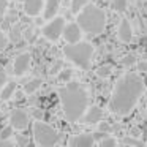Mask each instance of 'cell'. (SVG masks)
<instances>
[{"label":"cell","instance_id":"1","mask_svg":"<svg viewBox=\"0 0 147 147\" xmlns=\"http://www.w3.org/2000/svg\"><path fill=\"white\" fill-rule=\"evenodd\" d=\"M144 93V81L136 73H127L117 81L109 100V109L117 115H127L134 109Z\"/></svg>","mask_w":147,"mask_h":147},{"label":"cell","instance_id":"2","mask_svg":"<svg viewBox=\"0 0 147 147\" xmlns=\"http://www.w3.org/2000/svg\"><path fill=\"white\" fill-rule=\"evenodd\" d=\"M59 98L68 122H78L79 119H82L89 106V93L82 84L68 81L59 89Z\"/></svg>","mask_w":147,"mask_h":147},{"label":"cell","instance_id":"3","mask_svg":"<svg viewBox=\"0 0 147 147\" xmlns=\"http://www.w3.org/2000/svg\"><path fill=\"white\" fill-rule=\"evenodd\" d=\"M78 26L90 36H96L106 29V13L96 5H84L78 13Z\"/></svg>","mask_w":147,"mask_h":147},{"label":"cell","instance_id":"4","mask_svg":"<svg viewBox=\"0 0 147 147\" xmlns=\"http://www.w3.org/2000/svg\"><path fill=\"white\" fill-rule=\"evenodd\" d=\"M63 54L70 62H73L76 67L82 70H89L92 65V57H93V46L86 41H76L70 43L68 46L63 48Z\"/></svg>","mask_w":147,"mask_h":147},{"label":"cell","instance_id":"5","mask_svg":"<svg viewBox=\"0 0 147 147\" xmlns=\"http://www.w3.org/2000/svg\"><path fill=\"white\" fill-rule=\"evenodd\" d=\"M33 138H35V142L43 147L55 146L60 141V134L57 133V130H54L51 125L41 120L33 123Z\"/></svg>","mask_w":147,"mask_h":147},{"label":"cell","instance_id":"6","mask_svg":"<svg viewBox=\"0 0 147 147\" xmlns=\"http://www.w3.org/2000/svg\"><path fill=\"white\" fill-rule=\"evenodd\" d=\"M63 27H65V19L63 18H52V21L48 24V26H45V29H43V35H45V38H48L49 41H57L59 38H60L62 32H63Z\"/></svg>","mask_w":147,"mask_h":147},{"label":"cell","instance_id":"7","mask_svg":"<svg viewBox=\"0 0 147 147\" xmlns=\"http://www.w3.org/2000/svg\"><path fill=\"white\" fill-rule=\"evenodd\" d=\"M10 125L13 130H26L29 127V114L24 109H13L10 114Z\"/></svg>","mask_w":147,"mask_h":147},{"label":"cell","instance_id":"8","mask_svg":"<svg viewBox=\"0 0 147 147\" xmlns=\"http://www.w3.org/2000/svg\"><path fill=\"white\" fill-rule=\"evenodd\" d=\"M30 60H32V57H30L29 52H22V54H19L16 57V60H14V63H13V73L16 74V76H22V74L29 70Z\"/></svg>","mask_w":147,"mask_h":147},{"label":"cell","instance_id":"9","mask_svg":"<svg viewBox=\"0 0 147 147\" xmlns=\"http://www.w3.org/2000/svg\"><path fill=\"white\" fill-rule=\"evenodd\" d=\"M62 35H63V38L67 40L68 43H76L81 40V36H82V30H81V27L78 26V24H68L67 27H63V32H62Z\"/></svg>","mask_w":147,"mask_h":147},{"label":"cell","instance_id":"10","mask_svg":"<svg viewBox=\"0 0 147 147\" xmlns=\"http://www.w3.org/2000/svg\"><path fill=\"white\" fill-rule=\"evenodd\" d=\"M95 144V139L90 133H81V134H76V136L71 138L70 141V146L71 147H90Z\"/></svg>","mask_w":147,"mask_h":147},{"label":"cell","instance_id":"11","mask_svg":"<svg viewBox=\"0 0 147 147\" xmlns=\"http://www.w3.org/2000/svg\"><path fill=\"white\" fill-rule=\"evenodd\" d=\"M117 35H119V40L123 43H130L133 40V29H131V24L128 19H122L117 30Z\"/></svg>","mask_w":147,"mask_h":147},{"label":"cell","instance_id":"12","mask_svg":"<svg viewBox=\"0 0 147 147\" xmlns=\"http://www.w3.org/2000/svg\"><path fill=\"white\" fill-rule=\"evenodd\" d=\"M84 123L86 125H93V123H96V122H100L101 120V117H103V111L98 108V106H92V108H89V109H86V112H84Z\"/></svg>","mask_w":147,"mask_h":147},{"label":"cell","instance_id":"13","mask_svg":"<svg viewBox=\"0 0 147 147\" xmlns=\"http://www.w3.org/2000/svg\"><path fill=\"white\" fill-rule=\"evenodd\" d=\"M43 10V0H24V11L29 16H38Z\"/></svg>","mask_w":147,"mask_h":147},{"label":"cell","instance_id":"14","mask_svg":"<svg viewBox=\"0 0 147 147\" xmlns=\"http://www.w3.org/2000/svg\"><path fill=\"white\" fill-rule=\"evenodd\" d=\"M59 8H60V0H48L45 5V18L52 19L59 13Z\"/></svg>","mask_w":147,"mask_h":147},{"label":"cell","instance_id":"15","mask_svg":"<svg viewBox=\"0 0 147 147\" xmlns=\"http://www.w3.org/2000/svg\"><path fill=\"white\" fill-rule=\"evenodd\" d=\"M14 90H16V82H5V86L0 90V100H3V101L10 100L13 96Z\"/></svg>","mask_w":147,"mask_h":147},{"label":"cell","instance_id":"16","mask_svg":"<svg viewBox=\"0 0 147 147\" xmlns=\"http://www.w3.org/2000/svg\"><path fill=\"white\" fill-rule=\"evenodd\" d=\"M40 87H41V79H32V81H29V82L24 86V93L32 95V93H35Z\"/></svg>","mask_w":147,"mask_h":147},{"label":"cell","instance_id":"17","mask_svg":"<svg viewBox=\"0 0 147 147\" xmlns=\"http://www.w3.org/2000/svg\"><path fill=\"white\" fill-rule=\"evenodd\" d=\"M127 3H128V0H111L112 10L119 11V13H122V11L127 10Z\"/></svg>","mask_w":147,"mask_h":147},{"label":"cell","instance_id":"18","mask_svg":"<svg viewBox=\"0 0 147 147\" xmlns=\"http://www.w3.org/2000/svg\"><path fill=\"white\" fill-rule=\"evenodd\" d=\"M86 3H87V0H71V13L78 14V13H79V10Z\"/></svg>","mask_w":147,"mask_h":147},{"label":"cell","instance_id":"19","mask_svg":"<svg viewBox=\"0 0 147 147\" xmlns=\"http://www.w3.org/2000/svg\"><path fill=\"white\" fill-rule=\"evenodd\" d=\"M111 70H112L111 65H101V67L96 68V74H98L100 78H106V76L111 74Z\"/></svg>","mask_w":147,"mask_h":147},{"label":"cell","instance_id":"20","mask_svg":"<svg viewBox=\"0 0 147 147\" xmlns=\"http://www.w3.org/2000/svg\"><path fill=\"white\" fill-rule=\"evenodd\" d=\"M73 76V71L71 70H63V71H59V81L60 82H68Z\"/></svg>","mask_w":147,"mask_h":147},{"label":"cell","instance_id":"21","mask_svg":"<svg viewBox=\"0 0 147 147\" xmlns=\"http://www.w3.org/2000/svg\"><path fill=\"white\" fill-rule=\"evenodd\" d=\"M100 146L101 147H114V146H117V141H115L114 138L105 136L103 139H100Z\"/></svg>","mask_w":147,"mask_h":147},{"label":"cell","instance_id":"22","mask_svg":"<svg viewBox=\"0 0 147 147\" xmlns=\"http://www.w3.org/2000/svg\"><path fill=\"white\" fill-rule=\"evenodd\" d=\"M123 146H142V141L141 139H134V138H123L122 139Z\"/></svg>","mask_w":147,"mask_h":147},{"label":"cell","instance_id":"23","mask_svg":"<svg viewBox=\"0 0 147 147\" xmlns=\"http://www.w3.org/2000/svg\"><path fill=\"white\" fill-rule=\"evenodd\" d=\"M136 63V59H134V55H125L123 59H122V65H123V67H133V65Z\"/></svg>","mask_w":147,"mask_h":147},{"label":"cell","instance_id":"24","mask_svg":"<svg viewBox=\"0 0 147 147\" xmlns=\"http://www.w3.org/2000/svg\"><path fill=\"white\" fill-rule=\"evenodd\" d=\"M13 136V127H5L3 130L0 131V138H2V139H10V138Z\"/></svg>","mask_w":147,"mask_h":147},{"label":"cell","instance_id":"25","mask_svg":"<svg viewBox=\"0 0 147 147\" xmlns=\"http://www.w3.org/2000/svg\"><path fill=\"white\" fill-rule=\"evenodd\" d=\"M11 40L13 41H19L21 40V27L19 26H14L11 29Z\"/></svg>","mask_w":147,"mask_h":147},{"label":"cell","instance_id":"26","mask_svg":"<svg viewBox=\"0 0 147 147\" xmlns=\"http://www.w3.org/2000/svg\"><path fill=\"white\" fill-rule=\"evenodd\" d=\"M98 131H103V133H109L111 131V125L108 123V122H101L98 127Z\"/></svg>","mask_w":147,"mask_h":147},{"label":"cell","instance_id":"27","mask_svg":"<svg viewBox=\"0 0 147 147\" xmlns=\"http://www.w3.org/2000/svg\"><path fill=\"white\" fill-rule=\"evenodd\" d=\"M5 82H7V73H5L3 68L0 67V90H2V87L5 86Z\"/></svg>","mask_w":147,"mask_h":147},{"label":"cell","instance_id":"28","mask_svg":"<svg viewBox=\"0 0 147 147\" xmlns=\"http://www.w3.org/2000/svg\"><path fill=\"white\" fill-rule=\"evenodd\" d=\"M7 45H8V38L0 32V51H3V49L7 48Z\"/></svg>","mask_w":147,"mask_h":147},{"label":"cell","instance_id":"29","mask_svg":"<svg viewBox=\"0 0 147 147\" xmlns=\"http://www.w3.org/2000/svg\"><path fill=\"white\" fill-rule=\"evenodd\" d=\"M7 7H8V0H0V18L5 14V11H7Z\"/></svg>","mask_w":147,"mask_h":147},{"label":"cell","instance_id":"30","mask_svg":"<svg viewBox=\"0 0 147 147\" xmlns=\"http://www.w3.org/2000/svg\"><path fill=\"white\" fill-rule=\"evenodd\" d=\"M62 65H63V62H62V60H57L54 65H52V70H51V71H52V73H59V70L62 68Z\"/></svg>","mask_w":147,"mask_h":147},{"label":"cell","instance_id":"31","mask_svg":"<svg viewBox=\"0 0 147 147\" xmlns=\"http://www.w3.org/2000/svg\"><path fill=\"white\" fill-rule=\"evenodd\" d=\"M14 144L11 142L10 139H2V138H0V147H13Z\"/></svg>","mask_w":147,"mask_h":147},{"label":"cell","instance_id":"32","mask_svg":"<svg viewBox=\"0 0 147 147\" xmlns=\"http://www.w3.org/2000/svg\"><path fill=\"white\" fill-rule=\"evenodd\" d=\"M14 92H16V90H14ZM13 95H14V93H13ZM14 98H16L18 101H22V100H24V92H16Z\"/></svg>","mask_w":147,"mask_h":147},{"label":"cell","instance_id":"33","mask_svg":"<svg viewBox=\"0 0 147 147\" xmlns=\"http://www.w3.org/2000/svg\"><path fill=\"white\" fill-rule=\"evenodd\" d=\"M139 70L141 71H147V63H146V62H141V63H139Z\"/></svg>","mask_w":147,"mask_h":147},{"label":"cell","instance_id":"34","mask_svg":"<svg viewBox=\"0 0 147 147\" xmlns=\"http://www.w3.org/2000/svg\"><path fill=\"white\" fill-rule=\"evenodd\" d=\"M136 2H141V0H136Z\"/></svg>","mask_w":147,"mask_h":147}]
</instances>
